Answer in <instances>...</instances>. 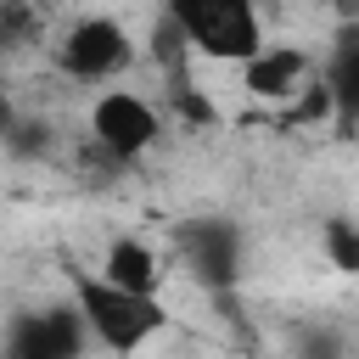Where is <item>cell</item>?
<instances>
[{"label":"cell","mask_w":359,"mask_h":359,"mask_svg":"<svg viewBox=\"0 0 359 359\" xmlns=\"http://www.w3.org/2000/svg\"><path fill=\"white\" fill-rule=\"evenodd\" d=\"M73 309H79L84 331H90L101 348H112V353H135V348H146V342L168 325L163 297L118 292V286H107L101 275H79V280H73Z\"/></svg>","instance_id":"6da1fadb"},{"label":"cell","mask_w":359,"mask_h":359,"mask_svg":"<svg viewBox=\"0 0 359 359\" xmlns=\"http://www.w3.org/2000/svg\"><path fill=\"white\" fill-rule=\"evenodd\" d=\"M168 11H174V22H180L185 45H191L196 56H208V62H236V67H247V62L269 45V39H264V17H258V6H247V0H174Z\"/></svg>","instance_id":"7a4b0ae2"},{"label":"cell","mask_w":359,"mask_h":359,"mask_svg":"<svg viewBox=\"0 0 359 359\" xmlns=\"http://www.w3.org/2000/svg\"><path fill=\"white\" fill-rule=\"evenodd\" d=\"M129 62H135V39L123 34L118 17H101V11L79 17V22L56 39V67H62L73 84H107V79H118Z\"/></svg>","instance_id":"3957f363"},{"label":"cell","mask_w":359,"mask_h":359,"mask_svg":"<svg viewBox=\"0 0 359 359\" xmlns=\"http://www.w3.org/2000/svg\"><path fill=\"white\" fill-rule=\"evenodd\" d=\"M157 135H163V123H157V107L146 95H135V90H101L90 101V140L107 157L129 163V157L151 151Z\"/></svg>","instance_id":"277c9868"},{"label":"cell","mask_w":359,"mask_h":359,"mask_svg":"<svg viewBox=\"0 0 359 359\" xmlns=\"http://www.w3.org/2000/svg\"><path fill=\"white\" fill-rule=\"evenodd\" d=\"M174 247H180V264L191 280L202 286H230L241 275V230L230 219H191L174 230Z\"/></svg>","instance_id":"5b68a950"},{"label":"cell","mask_w":359,"mask_h":359,"mask_svg":"<svg viewBox=\"0 0 359 359\" xmlns=\"http://www.w3.org/2000/svg\"><path fill=\"white\" fill-rule=\"evenodd\" d=\"M84 320L79 309H45V314H17L6 325L0 359H79L84 353Z\"/></svg>","instance_id":"8992f818"},{"label":"cell","mask_w":359,"mask_h":359,"mask_svg":"<svg viewBox=\"0 0 359 359\" xmlns=\"http://www.w3.org/2000/svg\"><path fill=\"white\" fill-rule=\"evenodd\" d=\"M241 84H247V95H258V101H297L303 90H309V50H297V45H264L247 67H241Z\"/></svg>","instance_id":"52a82bcc"},{"label":"cell","mask_w":359,"mask_h":359,"mask_svg":"<svg viewBox=\"0 0 359 359\" xmlns=\"http://www.w3.org/2000/svg\"><path fill=\"white\" fill-rule=\"evenodd\" d=\"M101 280H107V286H118V292H135V297H157L163 264H157V252H151L146 241L118 236V241L107 247V258H101Z\"/></svg>","instance_id":"ba28073f"},{"label":"cell","mask_w":359,"mask_h":359,"mask_svg":"<svg viewBox=\"0 0 359 359\" xmlns=\"http://www.w3.org/2000/svg\"><path fill=\"white\" fill-rule=\"evenodd\" d=\"M320 84L331 90L337 112H359V34L337 45V56H331V67H325Z\"/></svg>","instance_id":"9c48e42d"},{"label":"cell","mask_w":359,"mask_h":359,"mask_svg":"<svg viewBox=\"0 0 359 359\" xmlns=\"http://www.w3.org/2000/svg\"><path fill=\"white\" fill-rule=\"evenodd\" d=\"M325 258L337 264V269H359V224H348V219H331L325 224Z\"/></svg>","instance_id":"30bf717a"},{"label":"cell","mask_w":359,"mask_h":359,"mask_svg":"<svg viewBox=\"0 0 359 359\" xmlns=\"http://www.w3.org/2000/svg\"><path fill=\"white\" fill-rule=\"evenodd\" d=\"M331 112H337V101H331V90H325L320 79H314V84H309L292 107H286V118H292V123H325Z\"/></svg>","instance_id":"8fae6325"},{"label":"cell","mask_w":359,"mask_h":359,"mask_svg":"<svg viewBox=\"0 0 359 359\" xmlns=\"http://www.w3.org/2000/svg\"><path fill=\"white\" fill-rule=\"evenodd\" d=\"M151 45H157V62L163 67H174V62H185V34H180V22H174V11H157V34H151Z\"/></svg>","instance_id":"7c38bea8"},{"label":"cell","mask_w":359,"mask_h":359,"mask_svg":"<svg viewBox=\"0 0 359 359\" xmlns=\"http://www.w3.org/2000/svg\"><path fill=\"white\" fill-rule=\"evenodd\" d=\"M11 129H17V112H11V101L0 95V135H11Z\"/></svg>","instance_id":"4fadbf2b"}]
</instances>
